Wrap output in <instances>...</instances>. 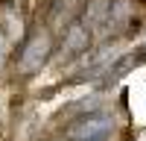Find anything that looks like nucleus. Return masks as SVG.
Instances as JSON below:
<instances>
[{"mask_svg":"<svg viewBox=\"0 0 146 141\" xmlns=\"http://www.w3.org/2000/svg\"><path fill=\"white\" fill-rule=\"evenodd\" d=\"M91 44V27L82 21H73L67 32H64V41H62V56H76V53H85Z\"/></svg>","mask_w":146,"mask_h":141,"instance_id":"obj_3","label":"nucleus"},{"mask_svg":"<svg viewBox=\"0 0 146 141\" xmlns=\"http://www.w3.org/2000/svg\"><path fill=\"white\" fill-rule=\"evenodd\" d=\"M111 132H114V117L108 112H91V115H82L67 129V138L70 141H105Z\"/></svg>","mask_w":146,"mask_h":141,"instance_id":"obj_1","label":"nucleus"},{"mask_svg":"<svg viewBox=\"0 0 146 141\" xmlns=\"http://www.w3.org/2000/svg\"><path fill=\"white\" fill-rule=\"evenodd\" d=\"M50 56V35L47 32H32L29 41L23 44V53H21V70L23 74H32V70H41V65L47 62Z\"/></svg>","mask_w":146,"mask_h":141,"instance_id":"obj_2","label":"nucleus"},{"mask_svg":"<svg viewBox=\"0 0 146 141\" xmlns=\"http://www.w3.org/2000/svg\"><path fill=\"white\" fill-rule=\"evenodd\" d=\"M6 53H9V44H6V35L0 32V68L6 65Z\"/></svg>","mask_w":146,"mask_h":141,"instance_id":"obj_5","label":"nucleus"},{"mask_svg":"<svg viewBox=\"0 0 146 141\" xmlns=\"http://www.w3.org/2000/svg\"><path fill=\"white\" fill-rule=\"evenodd\" d=\"M143 62H146V47H140L137 53H120L114 62H111V68H108L105 74L111 77V79H120V77L126 74V70L137 68V65H143Z\"/></svg>","mask_w":146,"mask_h":141,"instance_id":"obj_4","label":"nucleus"}]
</instances>
